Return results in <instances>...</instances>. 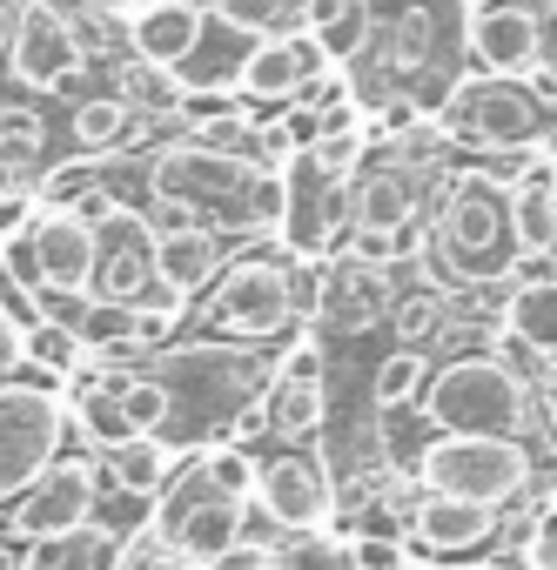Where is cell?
Returning <instances> with one entry per match:
<instances>
[{"instance_id":"6da1fadb","label":"cell","mask_w":557,"mask_h":570,"mask_svg":"<svg viewBox=\"0 0 557 570\" xmlns=\"http://www.w3.org/2000/svg\"><path fill=\"white\" fill-rule=\"evenodd\" d=\"M517 175L463 168L437 195L430 228H423V262L450 282V289H457V282H504L510 275L504 248H517L510 242V188H517Z\"/></svg>"},{"instance_id":"1f68e13d","label":"cell","mask_w":557,"mask_h":570,"mask_svg":"<svg viewBox=\"0 0 557 570\" xmlns=\"http://www.w3.org/2000/svg\"><path fill=\"white\" fill-rule=\"evenodd\" d=\"M202 470H208V483H215L222 497L255 503V470H262V456H255L248 443H208V450H202Z\"/></svg>"},{"instance_id":"b9f144b4","label":"cell","mask_w":557,"mask_h":570,"mask_svg":"<svg viewBox=\"0 0 557 570\" xmlns=\"http://www.w3.org/2000/svg\"><path fill=\"white\" fill-rule=\"evenodd\" d=\"M490 570H530V563H490Z\"/></svg>"},{"instance_id":"f35d334b","label":"cell","mask_w":557,"mask_h":570,"mask_svg":"<svg viewBox=\"0 0 557 570\" xmlns=\"http://www.w3.org/2000/svg\"><path fill=\"white\" fill-rule=\"evenodd\" d=\"M14 14H21V0H0V68H8V41H14Z\"/></svg>"},{"instance_id":"277c9868","label":"cell","mask_w":557,"mask_h":570,"mask_svg":"<svg viewBox=\"0 0 557 570\" xmlns=\"http://www.w3.org/2000/svg\"><path fill=\"white\" fill-rule=\"evenodd\" d=\"M437 128L443 141L457 148H483V155H550V128H557V101L537 95V81H517V75H457L443 88V108H437Z\"/></svg>"},{"instance_id":"4316f807","label":"cell","mask_w":557,"mask_h":570,"mask_svg":"<svg viewBox=\"0 0 557 570\" xmlns=\"http://www.w3.org/2000/svg\"><path fill=\"white\" fill-rule=\"evenodd\" d=\"M95 195H108V168H101L95 155L55 161V168H41V181H35V208H61V215H81Z\"/></svg>"},{"instance_id":"4dcf8cb0","label":"cell","mask_w":557,"mask_h":570,"mask_svg":"<svg viewBox=\"0 0 557 570\" xmlns=\"http://www.w3.org/2000/svg\"><path fill=\"white\" fill-rule=\"evenodd\" d=\"M0 155H14L21 168H41L48 155V115L28 101H0Z\"/></svg>"},{"instance_id":"f1b7e54d","label":"cell","mask_w":557,"mask_h":570,"mask_svg":"<svg viewBox=\"0 0 557 570\" xmlns=\"http://www.w3.org/2000/svg\"><path fill=\"white\" fill-rule=\"evenodd\" d=\"M303 28L343 61L370 41V0H303Z\"/></svg>"},{"instance_id":"bcb514c9","label":"cell","mask_w":557,"mask_h":570,"mask_svg":"<svg viewBox=\"0 0 557 570\" xmlns=\"http://www.w3.org/2000/svg\"><path fill=\"white\" fill-rule=\"evenodd\" d=\"M141 8H148V0H141Z\"/></svg>"},{"instance_id":"e575fe53","label":"cell","mask_w":557,"mask_h":570,"mask_svg":"<svg viewBox=\"0 0 557 570\" xmlns=\"http://www.w3.org/2000/svg\"><path fill=\"white\" fill-rule=\"evenodd\" d=\"M202 570H283V543H235L228 557H215V563H202Z\"/></svg>"},{"instance_id":"44dd1931","label":"cell","mask_w":557,"mask_h":570,"mask_svg":"<svg viewBox=\"0 0 557 570\" xmlns=\"http://www.w3.org/2000/svg\"><path fill=\"white\" fill-rule=\"evenodd\" d=\"M497 323L530 343L537 356H557V268L550 275H504V296H497Z\"/></svg>"},{"instance_id":"7c38bea8","label":"cell","mask_w":557,"mask_h":570,"mask_svg":"<svg viewBox=\"0 0 557 570\" xmlns=\"http://www.w3.org/2000/svg\"><path fill=\"white\" fill-rule=\"evenodd\" d=\"M81 61H88V48H81V35H75L61 0H21L14 41H8V75L28 95H61L81 75Z\"/></svg>"},{"instance_id":"ffe728a7","label":"cell","mask_w":557,"mask_h":570,"mask_svg":"<svg viewBox=\"0 0 557 570\" xmlns=\"http://www.w3.org/2000/svg\"><path fill=\"white\" fill-rule=\"evenodd\" d=\"M202 28H208V8H202V0H148V8L128 14V48H135L141 61H155V68H182V61L195 55Z\"/></svg>"},{"instance_id":"74e56055","label":"cell","mask_w":557,"mask_h":570,"mask_svg":"<svg viewBox=\"0 0 557 570\" xmlns=\"http://www.w3.org/2000/svg\"><path fill=\"white\" fill-rule=\"evenodd\" d=\"M537 41H544V68H557V8H537Z\"/></svg>"},{"instance_id":"5b68a950","label":"cell","mask_w":557,"mask_h":570,"mask_svg":"<svg viewBox=\"0 0 557 570\" xmlns=\"http://www.w3.org/2000/svg\"><path fill=\"white\" fill-rule=\"evenodd\" d=\"M75 416H68V390L48 363L21 356L14 376H0V503H14L55 456H68Z\"/></svg>"},{"instance_id":"cb8c5ba5","label":"cell","mask_w":557,"mask_h":570,"mask_svg":"<svg viewBox=\"0 0 557 570\" xmlns=\"http://www.w3.org/2000/svg\"><path fill=\"white\" fill-rule=\"evenodd\" d=\"M510 242L524 262L557 255V195H550V161H530L510 188Z\"/></svg>"},{"instance_id":"d4e9b609","label":"cell","mask_w":557,"mask_h":570,"mask_svg":"<svg viewBox=\"0 0 557 570\" xmlns=\"http://www.w3.org/2000/svg\"><path fill=\"white\" fill-rule=\"evenodd\" d=\"M115 95H121L141 121H182V101H188L182 75H175V68H155V61H141V55L115 61Z\"/></svg>"},{"instance_id":"f6af8a7d","label":"cell","mask_w":557,"mask_h":570,"mask_svg":"<svg viewBox=\"0 0 557 570\" xmlns=\"http://www.w3.org/2000/svg\"><path fill=\"white\" fill-rule=\"evenodd\" d=\"M403 570H417V563H403Z\"/></svg>"},{"instance_id":"30bf717a","label":"cell","mask_w":557,"mask_h":570,"mask_svg":"<svg viewBox=\"0 0 557 570\" xmlns=\"http://www.w3.org/2000/svg\"><path fill=\"white\" fill-rule=\"evenodd\" d=\"M330 423V370H323V343L316 336H296L283 350V363L268 370V390H262V430L283 443V450H316Z\"/></svg>"},{"instance_id":"83f0119b","label":"cell","mask_w":557,"mask_h":570,"mask_svg":"<svg viewBox=\"0 0 557 570\" xmlns=\"http://www.w3.org/2000/svg\"><path fill=\"white\" fill-rule=\"evenodd\" d=\"M430 350H390L383 363H377V376H370V403L377 410H417L423 403V390H430Z\"/></svg>"},{"instance_id":"603a6c76","label":"cell","mask_w":557,"mask_h":570,"mask_svg":"<svg viewBox=\"0 0 557 570\" xmlns=\"http://www.w3.org/2000/svg\"><path fill=\"white\" fill-rule=\"evenodd\" d=\"M228 268V242L222 228H182V235H162V289H175L182 303H195L208 282Z\"/></svg>"},{"instance_id":"ac0fdd59","label":"cell","mask_w":557,"mask_h":570,"mask_svg":"<svg viewBox=\"0 0 557 570\" xmlns=\"http://www.w3.org/2000/svg\"><path fill=\"white\" fill-rule=\"evenodd\" d=\"M417 222H423V175H403L397 161H377L350 181V228L417 235Z\"/></svg>"},{"instance_id":"60d3db41","label":"cell","mask_w":557,"mask_h":570,"mask_svg":"<svg viewBox=\"0 0 557 570\" xmlns=\"http://www.w3.org/2000/svg\"><path fill=\"white\" fill-rule=\"evenodd\" d=\"M0 570H21V543H8V537H0Z\"/></svg>"},{"instance_id":"5bb4252c","label":"cell","mask_w":557,"mask_h":570,"mask_svg":"<svg viewBox=\"0 0 557 570\" xmlns=\"http://www.w3.org/2000/svg\"><path fill=\"white\" fill-rule=\"evenodd\" d=\"M323 81H336V55L310 28H290V35H268V41L248 48V68L235 81V95L242 101H296Z\"/></svg>"},{"instance_id":"7402d4cb","label":"cell","mask_w":557,"mask_h":570,"mask_svg":"<svg viewBox=\"0 0 557 570\" xmlns=\"http://www.w3.org/2000/svg\"><path fill=\"white\" fill-rule=\"evenodd\" d=\"M95 456H101V483L121 497H141V503H155L168 490V476L182 470V450H168L162 436H128L115 450H95Z\"/></svg>"},{"instance_id":"8d00e7d4","label":"cell","mask_w":557,"mask_h":570,"mask_svg":"<svg viewBox=\"0 0 557 570\" xmlns=\"http://www.w3.org/2000/svg\"><path fill=\"white\" fill-rule=\"evenodd\" d=\"M537 416H544V430H550V443H557V356H550V376H544V390H537Z\"/></svg>"},{"instance_id":"3957f363","label":"cell","mask_w":557,"mask_h":570,"mask_svg":"<svg viewBox=\"0 0 557 570\" xmlns=\"http://www.w3.org/2000/svg\"><path fill=\"white\" fill-rule=\"evenodd\" d=\"M423 416L443 436H524L537 416V383L497 350H457L430 370Z\"/></svg>"},{"instance_id":"484cf974","label":"cell","mask_w":557,"mask_h":570,"mask_svg":"<svg viewBox=\"0 0 557 570\" xmlns=\"http://www.w3.org/2000/svg\"><path fill=\"white\" fill-rule=\"evenodd\" d=\"M135 121H141V115H135L121 95H81L75 115H68V135H75L81 155H115L121 141H135Z\"/></svg>"},{"instance_id":"ba28073f","label":"cell","mask_w":557,"mask_h":570,"mask_svg":"<svg viewBox=\"0 0 557 570\" xmlns=\"http://www.w3.org/2000/svg\"><path fill=\"white\" fill-rule=\"evenodd\" d=\"M101 517V456H55L14 503H0V537L8 543H41L61 530H81Z\"/></svg>"},{"instance_id":"d6a6232c","label":"cell","mask_w":557,"mask_h":570,"mask_svg":"<svg viewBox=\"0 0 557 570\" xmlns=\"http://www.w3.org/2000/svg\"><path fill=\"white\" fill-rule=\"evenodd\" d=\"M517 563H530V570H557V490L537 503V517H530V530H524Z\"/></svg>"},{"instance_id":"8fae6325","label":"cell","mask_w":557,"mask_h":570,"mask_svg":"<svg viewBox=\"0 0 557 570\" xmlns=\"http://www.w3.org/2000/svg\"><path fill=\"white\" fill-rule=\"evenodd\" d=\"M255 510L275 530H290V537L330 530L336 523V470H330V456H316V450H268L262 470H255Z\"/></svg>"},{"instance_id":"9a60e30c","label":"cell","mask_w":557,"mask_h":570,"mask_svg":"<svg viewBox=\"0 0 557 570\" xmlns=\"http://www.w3.org/2000/svg\"><path fill=\"white\" fill-rule=\"evenodd\" d=\"M35 248H41V309L95 296V222L88 215L35 208Z\"/></svg>"},{"instance_id":"f546056e","label":"cell","mask_w":557,"mask_h":570,"mask_svg":"<svg viewBox=\"0 0 557 570\" xmlns=\"http://www.w3.org/2000/svg\"><path fill=\"white\" fill-rule=\"evenodd\" d=\"M208 14H222L228 28H242V35H255V41H268V35H290V28H303V0H202Z\"/></svg>"},{"instance_id":"836d02e7","label":"cell","mask_w":557,"mask_h":570,"mask_svg":"<svg viewBox=\"0 0 557 570\" xmlns=\"http://www.w3.org/2000/svg\"><path fill=\"white\" fill-rule=\"evenodd\" d=\"M148 228L155 235H182V228H202V208L195 202H175V195H148Z\"/></svg>"},{"instance_id":"7bdbcfd3","label":"cell","mask_w":557,"mask_h":570,"mask_svg":"<svg viewBox=\"0 0 557 570\" xmlns=\"http://www.w3.org/2000/svg\"><path fill=\"white\" fill-rule=\"evenodd\" d=\"M550 195H557V155H550Z\"/></svg>"},{"instance_id":"2e32d148","label":"cell","mask_w":557,"mask_h":570,"mask_svg":"<svg viewBox=\"0 0 557 570\" xmlns=\"http://www.w3.org/2000/svg\"><path fill=\"white\" fill-rule=\"evenodd\" d=\"M390 309H397V282H390V268L356 262V255H343V248L323 255V309H316L323 330L363 336V330H377Z\"/></svg>"},{"instance_id":"e0dca14e","label":"cell","mask_w":557,"mask_h":570,"mask_svg":"<svg viewBox=\"0 0 557 570\" xmlns=\"http://www.w3.org/2000/svg\"><path fill=\"white\" fill-rule=\"evenodd\" d=\"M470 55L483 75H517L530 81L544 68V41H537V8L530 0H483L470 8Z\"/></svg>"},{"instance_id":"52a82bcc","label":"cell","mask_w":557,"mask_h":570,"mask_svg":"<svg viewBox=\"0 0 557 570\" xmlns=\"http://www.w3.org/2000/svg\"><path fill=\"white\" fill-rule=\"evenodd\" d=\"M95 222V303H128L141 309L148 289L162 282V235L148 228L141 208H128L115 188L81 208Z\"/></svg>"},{"instance_id":"d6986e66","label":"cell","mask_w":557,"mask_h":570,"mask_svg":"<svg viewBox=\"0 0 557 570\" xmlns=\"http://www.w3.org/2000/svg\"><path fill=\"white\" fill-rule=\"evenodd\" d=\"M135 537L141 530H115V523H81L61 537H41L21 550V570H128L135 563Z\"/></svg>"},{"instance_id":"9c48e42d","label":"cell","mask_w":557,"mask_h":570,"mask_svg":"<svg viewBox=\"0 0 557 570\" xmlns=\"http://www.w3.org/2000/svg\"><path fill=\"white\" fill-rule=\"evenodd\" d=\"M262 168L248 155H222V148H202L195 135H175L148 155V195H175V202H195V208H222L215 228H242V195ZM208 222V215H202Z\"/></svg>"},{"instance_id":"7a4b0ae2","label":"cell","mask_w":557,"mask_h":570,"mask_svg":"<svg viewBox=\"0 0 557 570\" xmlns=\"http://www.w3.org/2000/svg\"><path fill=\"white\" fill-rule=\"evenodd\" d=\"M188 309H195V330L208 343H242V350L283 343L303 323V303H296V248H268L262 242V248L228 255V268L208 282Z\"/></svg>"},{"instance_id":"d590c367","label":"cell","mask_w":557,"mask_h":570,"mask_svg":"<svg viewBox=\"0 0 557 570\" xmlns=\"http://www.w3.org/2000/svg\"><path fill=\"white\" fill-rule=\"evenodd\" d=\"M35 168H21L14 155H0V208H8V202H35Z\"/></svg>"},{"instance_id":"ab89813d","label":"cell","mask_w":557,"mask_h":570,"mask_svg":"<svg viewBox=\"0 0 557 570\" xmlns=\"http://www.w3.org/2000/svg\"><path fill=\"white\" fill-rule=\"evenodd\" d=\"M88 8H101V14H115V21H128V14L141 8V0H88Z\"/></svg>"},{"instance_id":"8992f818","label":"cell","mask_w":557,"mask_h":570,"mask_svg":"<svg viewBox=\"0 0 557 570\" xmlns=\"http://www.w3.org/2000/svg\"><path fill=\"white\" fill-rule=\"evenodd\" d=\"M417 483L490 510H517L537 497V450L524 436H437L417 456Z\"/></svg>"},{"instance_id":"4fadbf2b","label":"cell","mask_w":557,"mask_h":570,"mask_svg":"<svg viewBox=\"0 0 557 570\" xmlns=\"http://www.w3.org/2000/svg\"><path fill=\"white\" fill-rule=\"evenodd\" d=\"M497 537H504V510L470 503V497H450V490H423L417 510H410V530H403V543L417 557H430V563L483 557Z\"/></svg>"},{"instance_id":"ee69618b","label":"cell","mask_w":557,"mask_h":570,"mask_svg":"<svg viewBox=\"0 0 557 570\" xmlns=\"http://www.w3.org/2000/svg\"><path fill=\"white\" fill-rule=\"evenodd\" d=\"M530 8H557V0H530Z\"/></svg>"}]
</instances>
